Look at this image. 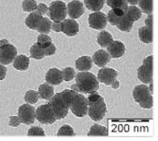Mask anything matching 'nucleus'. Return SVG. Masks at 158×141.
Here are the masks:
<instances>
[{"label": "nucleus", "instance_id": "obj_30", "mask_svg": "<svg viewBox=\"0 0 158 141\" xmlns=\"http://www.w3.org/2000/svg\"><path fill=\"white\" fill-rule=\"evenodd\" d=\"M51 26H52L51 21H50L48 18L43 17L36 30L40 33L48 34L50 33V30L51 29Z\"/></svg>", "mask_w": 158, "mask_h": 141}, {"label": "nucleus", "instance_id": "obj_10", "mask_svg": "<svg viewBox=\"0 0 158 141\" xmlns=\"http://www.w3.org/2000/svg\"><path fill=\"white\" fill-rule=\"evenodd\" d=\"M18 113L21 123L28 125L34 123L36 119V110L33 106L24 104L19 108Z\"/></svg>", "mask_w": 158, "mask_h": 141}, {"label": "nucleus", "instance_id": "obj_49", "mask_svg": "<svg viewBox=\"0 0 158 141\" xmlns=\"http://www.w3.org/2000/svg\"><path fill=\"white\" fill-rule=\"evenodd\" d=\"M149 88V90H150V92H151V94L153 93V82H151L150 83V86Z\"/></svg>", "mask_w": 158, "mask_h": 141}, {"label": "nucleus", "instance_id": "obj_45", "mask_svg": "<svg viewBox=\"0 0 158 141\" xmlns=\"http://www.w3.org/2000/svg\"><path fill=\"white\" fill-rule=\"evenodd\" d=\"M6 68L4 66L0 65V80L5 79L6 75Z\"/></svg>", "mask_w": 158, "mask_h": 141}, {"label": "nucleus", "instance_id": "obj_37", "mask_svg": "<svg viewBox=\"0 0 158 141\" xmlns=\"http://www.w3.org/2000/svg\"><path fill=\"white\" fill-rule=\"evenodd\" d=\"M106 17L109 22L112 25H117L119 21H120L121 18H122V17L118 16V15H117L112 9L109 12L108 16Z\"/></svg>", "mask_w": 158, "mask_h": 141}, {"label": "nucleus", "instance_id": "obj_35", "mask_svg": "<svg viewBox=\"0 0 158 141\" xmlns=\"http://www.w3.org/2000/svg\"><path fill=\"white\" fill-rule=\"evenodd\" d=\"M37 3L35 0H24L23 3V9L25 12H33L37 9Z\"/></svg>", "mask_w": 158, "mask_h": 141}, {"label": "nucleus", "instance_id": "obj_22", "mask_svg": "<svg viewBox=\"0 0 158 141\" xmlns=\"http://www.w3.org/2000/svg\"><path fill=\"white\" fill-rule=\"evenodd\" d=\"M139 36L142 42L150 44L153 42L152 29L147 26H143L139 30Z\"/></svg>", "mask_w": 158, "mask_h": 141}, {"label": "nucleus", "instance_id": "obj_36", "mask_svg": "<svg viewBox=\"0 0 158 141\" xmlns=\"http://www.w3.org/2000/svg\"><path fill=\"white\" fill-rule=\"evenodd\" d=\"M63 80L66 82L71 81L75 76V71L71 67H67L62 70Z\"/></svg>", "mask_w": 158, "mask_h": 141}, {"label": "nucleus", "instance_id": "obj_14", "mask_svg": "<svg viewBox=\"0 0 158 141\" xmlns=\"http://www.w3.org/2000/svg\"><path fill=\"white\" fill-rule=\"evenodd\" d=\"M67 10L69 16L74 19L78 18L85 13L83 4L78 0L70 2L67 6Z\"/></svg>", "mask_w": 158, "mask_h": 141}, {"label": "nucleus", "instance_id": "obj_17", "mask_svg": "<svg viewBox=\"0 0 158 141\" xmlns=\"http://www.w3.org/2000/svg\"><path fill=\"white\" fill-rule=\"evenodd\" d=\"M108 51L112 58H119L125 54V46L121 42L113 41L108 46Z\"/></svg>", "mask_w": 158, "mask_h": 141}, {"label": "nucleus", "instance_id": "obj_38", "mask_svg": "<svg viewBox=\"0 0 158 141\" xmlns=\"http://www.w3.org/2000/svg\"><path fill=\"white\" fill-rule=\"evenodd\" d=\"M29 136H46L44 130L40 127L32 126L29 129L28 133Z\"/></svg>", "mask_w": 158, "mask_h": 141}, {"label": "nucleus", "instance_id": "obj_29", "mask_svg": "<svg viewBox=\"0 0 158 141\" xmlns=\"http://www.w3.org/2000/svg\"><path fill=\"white\" fill-rule=\"evenodd\" d=\"M133 22L131 21L125 15L122 17L120 21L117 25V28L121 31L129 32L133 27Z\"/></svg>", "mask_w": 158, "mask_h": 141}, {"label": "nucleus", "instance_id": "obj_44", "mask_svg": "<svg viewBox=\"0 0 158 141\" xmlns=\"http://www.w3.org/2000/svg\"><path fill=\"white\" fill-rule=\"evenodd\" d=\"M146 26L152 29L153 28V16L152 14H149V16L146 19Z\"/></svg>", "mask_w": 158, "mask_h": 141}, {"label": "nucleus", "instance_id": "obj_34", "mask_svg": "<svg viewBox=\"0 0 158 141\" xmlns=\"http://www.w3.org/2000/svg\"><path fill=\"white\" fill-rule=\"evenodd\" d=\"M73 129L69 125H64L59 130L57 134L58 136H73L74 135Z\"/></svg>", "mask_w": 158, "mask_h": 141}, {"label": "nucleus", "instance_id": "obj_1", "mask_svg": "<svg viewBox=\"0 0 158 141\" xmlns=\"http://www.w3.org/2000/svg\"><path fill=\"white\" fill-rule=\"evenodd\" d=\"M75 81L80 92L83 94H92L99 88V83L96 76L89 72L82 71L77 74Z\"/></svg>", "mask_w": 158, "mask_h": 141}, {"label": "nucleus", "instance_id": "obj_6", "mask_svg": "<svg viewBox=\"0 0 158 141\" xmlns=\"http://www.w3.org/2000/svg\"><path fill=\"white\" fill-rule=\"evenodd\" d=\"M106 112V106L102 96L95 102L89 103L87 113L92 120L94 121L102 120L105 115Z\"/></svg>", "mask_w": 158, "mask_h": 141}, {"label": "nucleus", "instance_id": "obj_18", "mask_svg": "<svg viewBox=\"0 0 158 141\" xmlns=\"http://www.w3.org/2000/svg\"><path fill=\"white\" fill-rule=\"evenodd\" d=\"M111 56L107 52L103 50H98L93 56V60L99 67H104L110 62Z\"/></svg>", "mask_w": 158, "mask_h": 141}, {"label": "nucleus", "instance_id": "obj_24", "mask_svg": "<svg viewBox=\"0 0 158 141\" xmlns=\"http://www.w3.org/2000/svg\"><path fill=\"white\" fill-rule=\"evenodd\" d=\"M113 42L112 36L108 32L103 30L98 34L97 42L103 48L108 46Z\"/></svg>", "mask_w": 158, "mask_h": 141}, {"label": "nucleus", "instance_id": "obj_19", "mask_svg": "<svg viewBox=\"0 0 158 141\" xmlns=\"http://www.w3.org/2000/svg\"><path fill=\"white\" fill-rule=\"evenodd\" d=\"M43 17L37 12L31 13L25 20V24L31 29L36 30Z\"/></svg>", "mask_w": 158, "mask_h": 141}, {"label": "nucleus", "instance_id": "obj_8", "mask_svg": "<svg viewBox=\"0 0 158 141\" xmlns=\"http://www.w3.org/2000/svg\"><path fill=\"white\" fill-rule=\"evenodd\" d=\"M67 12L65 3L61 1H56L50 4L48 15L54 22H60L66 17Z\"/></svg>", "mask_w": 158, "mask_h": 141}, {"label": "nucleus", "instance_id": "obj_47", "mask_svg": "<svg viewBox=\"0 0 158 141\" xmlns=\"http://www.w3.org/2000/svg\"><path fill=\"white\" fill-rule=\"evenodd\" d=\"M71 88L72 90H73V91H74L77 92H78H78H80L79 88L78 87L77 85L76 84H73V85L71 86Z\"/></svg>", "mask_w": 158, "mask_h": 141}, {"label": "nucleus", "instance_id": "obj_5", "mask_svg": "<svg viewBox=\"0 0 158 141\" xmlns=\"http://www.w3.org/2000/svg\"><path fill=\"white\" fill-rule=\"evenodd\" d=\"M153 56L145 58L143 64L137 70V76L142 83L149 84L152 82Z\"/></svg>", "mask_w": 158, "mask_h": 141}, {"label": "nucleus", "instance_id": "obj_25", "mask_svg": "<svg viewBox=\"0 0 158 141\" xmlns=\"http://www.w3.org/2000/svg\"><path fill=\"white\" fill-rule=\"evenodd\" d=\"M125 16L129 18L132 22L137 21L142 17V11L140 9L135 6H131L128 7L127 11L125 12Z\"/></svg>", "mask_w": 158, "mask_h": 141}, {"label": "nucleus", "instance_id": "obj_28", "mask_svg": "<svg viewBox=\"0 0 158 141\" xmlns=\"http://www.w3.org/2000/svg\"><path fill=\"white\" fill-rule=\"evenodd\" d=\"M31 57L36 60H40L45 56L44 50L40 46L38 45V43H35L31 48L30 50Z\"/></svg>", "mask_w": 158, "mask_h": 141}, {"label": "nucleus", "instance_id": "obj_48", "mask_svg": "<svg viewBox=\"0 0 158 141\" xmlns=\"http://www.w3.org/2000/svg\"><path fill=\"white\" fill-rule=\"evenodd\" d=\"M140 0H127V2L131 5H136L139 3Z\"/></svg>", "mask_w": 158, "mask_h": 141}, {"label": "nucleus", "instance_id": "obj_31", "mask_svg": "<svg viewBox=\"0 0 158 141\" xmlns=\"http://www.w3.org/2000/svg\"><path fill=\"white\" fill-rule=\"evenodd\" d=\"M139 6L142 9L143 12L151 14L153 9V0H140Z\"/></svg>", "mask_w": 158, "mask_h": 141}, {"label": "nucleus", "instance_id": "obj_26", "mask_svg": "<svg viewBox=\"0 0 158 141\" xmlns=\"http://www.w3.org/2000/svg\"><path fill=\"white\" fill-rule=\"evenodd\" d=\"M88 136H108V129L103 126L95 125L92 126L89 133L87 134Z\"/></svg>", "mask_w": 158, "mask_h": 141}, {"label": "nucleus", "instance_id": "obj_13", "mask_svg": "<svg viewBox=\"0 0 158 141\" xmlns=\"http://www.w3.org/2000/svg\"><path fill=\"white\" fill-rule=\"evenodd\" d=\"M106 3L118 16H124L128 7L127 0H106Z\"/></svg>", "mask_w": 158, "mask_h": 141}, {"label": "nucleus", "instance_id": "obj_20", "mask_svg": "<svg viewBox=\"0 0 158 141\" xmlns=\"http://www.w3.org/2000/svg\"><path fill=\"white\" fill-rule=\"evenodd\" d=\"M38 94L39 97L43 99L50 100L54 95V87L48 83L43 84L39 88Z\"/></svg>", "mask_w": 158, "mask_h": 141}, {"label": "nucleus", "instance_id": "obj_2", "mask_svg": "<svg viewBox=\"0 0 158 141\" xmlns=\"http://www.w3.org/2000/svg\"><path fill=\"white\" fill-rule=\"evenodd\" d=\"M133 96L142 108L150 109L152 107L153 98L147 86L143 84L136 86L133 90Z\"/></svg>", "mask_w": 158, "mask_h": 141}, {"label": "nucleus", "instance_id": "obj_12", "mask_svg": "<svg viewBox=\"0 0 158 141\" xmlns=\"http://www.w3.org/2000/svg\"><path fill=\"white\" fill-rule=\"evenodd\" d=\"M117 75V72L112 68H103L98 71L97 78L100 82L109 86L116 79Z\"/></svg>", "mask_w": 158, "mask_h": 141}, {"label": "nucleus", "instance_id": "obj_9", "mask_svg": "<svg viewBox=\"0 0 158 141\" xmlns=\"http://www.w3.org/2000/svg\"><path fill=\"white\" fill-rule=\"evenodd\" d=\"M89 103L87 99L82 94H78L71 104V111L78 117H83L87 114Z\"/></svg>", "mask_w": 158, "mask_h": 141}, {"label": "nucleus", "instance_id": "obj_7", "mask_svg": "<svg viewBox=\"0 0 158 141\" xmlns=\"http://www.w3.org/2000/svg\"><path fill=\"white\" fill-rule=\"evenodd\" d=\"M36 118L42 124L51 125L56 120L54 112L50 104L40 106L36 110Z\"/></svg>", "mask_w": 158, "mask_h": 141}, {"label": "nucleus", "instance_id": "obj_46", "mask_svg": "<svg viewBox=\"0 0 158 141\" xmlns=\"http://www.w3.org/2000/svg\"><path fill=\"white\" fill-rule=\"evenodd\" d=\"M111 86L113 88H114V89H117V88H118V87H119V85H120V84H119V82L116 80V79H115L113 82L112 83H111Z\"/></svg>", "mask_w": 158, "mask_h": 141}, {"label": "nucleus", "instance_id": "obj_42", "mask_svg": "<svg viewBox=\"0 0 158 141\" xmlns=\"http://www.w3.org/2000/svg\"><path fill=\"white\" fill-rule=\"evenodd\" d=\"M36 10H37L36 11L37 12L43 16L46 14L48 11V8L44 4H40L38 5Z\"/></svg>", "mask_w": 158, "mask_h": 141}, {"label": "nucleus", "instance_id": "obj_23", "mask_svg": "<svg viewBox=\"0 0 158 141\" xmlns=\"http://www.w3.org/2000/svg\"><path fill=\"white\" fill-rule=\"evenodd\" d=\"M29 58L24 54L17 56L13 62V66L17 70H27L29 67Z\"/></svg>", "mask_w": 158, "mask_h": 141}, {"label": "nucleus", "instance_id": "obj_3", "mask_svg": "<svg viewBox=\"0 0 158 141\" xmlns=\"http://www.w3.org/2000/svg\"><path fill=\"white\" fill-rule=\"evenodd\" d=\"M49 100L48 103L54 112L56 120H60L67 115L70 108L63 99L60 92L56 94Z\"/></svg>", "mask_w": 158, "mask_h": 141}, {"label": "nucleus", "instance_id": "obj_39", "mask_svg": "<svg viewBox=\"0 0 158 141\" xmlns=\"http://www.w3.org/2000/svg\"><path fill=\"white\" fill-rule=\"evenodd\" d=\"M21 122L19 117L17 116H10V121L9 125L13 127H18L20 125Z\"/></svg>", "mask_w": 158, "mask_h": 141}, {"label": "nucleus", "instance_id": "obj_15", "mask_svg": "<svg viewBox=\"0 0 158 141\" xmlns=\"http://www.w3.org/2000/svg\"><path fill=\"white\" fill-rule=\"evenodd\" d=\"M46 80L50 85L57 86L60 84L63 80L62 71L57 68L50 69L46 74Z\"/></svg>", "mask_w": 158, "mask_h": 141}, {"label": "nucleus", "instance_id": "obj_41", "mask_svg": "<svg viewBox=\"0 0 158 141\" xmlns=\"http://www.w3.org/2000/svg\"><path fill=\"white\" fill-rule=\"evenodd\" d=\"M101 97L100 94L97 92H93L92 94H90V95L88 96L87 98V100H88V103H93V102H95L97 100L99 99Z\"/></svg>", "mask_w": 158, "mask_h": 141}, {"label": "nucleus", "instance_id": "obj_40", "mask_svg": "<svg viewBox=\"0 0 158 141\" xmlns=\"http://www.w3.org/2000/svg\"><path fill=\"white\" fill-rule=\"evenodd\" d=\"M44 50V53L45 56H51L54 54L56 51V47L54 44H51V45L46 47Z\"/></svg>", "mask_w": 158, "mask_h": 141}, {"label": "nucleus", "instance_id": "obj_16", "mask_svg": "<svg viewBox=\"0 0 158 141\" xmlns=\"http://www.w3.org/2000/svg\"><path fill=\"white\" fill-rule=\"evenodd\" d=\"M62 32L70 37L76 36L79 32V25L74 20H64L62 22Z\"/></svg>", "mask_w": 158, "mask_h": 141}, {"label": "nucleus", "instance_id": "obj_32", "mask_svg": "<svg viewBox=\"0 0 158 141\" xmlns=\"http://www.w3.org/2000/svg\"><path fill=\"white\" fill-rule=\"evenodd\" d=\"M39 94L34 90H29L27 92L24 96V100L27 103L29 104L36 103L39 100Z\"/></svg>", "mask_w": 158, "mask_h": 141}, {"label": "nucleus", "instance_id": "obj_21", "mask_svg": "<svg viewBox=\"0 0 158 141\" xmlns=\"http://www.w3.org/2000/svg\"><path fill=\"white\" fill-rule=\"evenodd\" d=\"M92 60L89 56H82L77 59L75 62L76 68L81 71H87L92 67Z\"/></svg>", "mask_w": 158, "mask_h": 141}, {"label": "nucleus", "instance_id": "obj_4", "mask_svg": "<svg viewBox=\"0 0 158 141\" xmlns=\"http://www.w3.org/2000/svg\"><path fill=\"white\" fill-rule=\"evenodd\" d=\"M17 51L16 47L9 43L6 39L0 40V62L8 65L16 57Z\"/></svg>", "mask_w": 158, "mask_h": 141}, {"label": "nucleus", "instance_id": "obj_11", "mask_svg": "<svg viewBox=\"0 0 158 141\" xmlns=\"http://www.w3.org/2000/svg\"><path fill=\"white\" fill-rule=\"evenodd\" d=\"M107 17L104 13L96 12L90 14L89 17V26L93 29L101 30L107 25Z\"/></svg>", "mask_w": 158, "mask_h": 141}, {"label": "nucleus", "instance_id": "obj_27", "mask_svg": "<svg viewBox=\"0 0 158 141\" xmlns=\"http://www.w3.org/2000/svg\"><path fill=\"white\" fill-rule=\"evenodd\" d=\"M84 2L89 10L97 12L103 8L105 0H84Z\"/></svg>", "mask_w": 158, "mask_h": 141}, {"label": "nucleus", "instance_id": "obj_43", "mask_svg": "<svg viewBox=\"0 0 158 141\" xmlns=\"http://www.w3.org/2000/svg\"><path fill=\"white\" fill-rule=\"evenodd\" d=\"M51 28L56 32H60L62 31V22H54L52 24Z\"/></svg>", "mask_w": 158, "mask_h": 141}, {"label": "nucleus", "instance_id": "obj_33", "mask_svg": "<svg viewBox=\"0 0 158 141\" xmlns=\"http://www.w3.org/2000/svg\"><path fill=\"white\" fill-rule=\"evenodd\" d=\"M37 43L39 46L44 49L52 44V40L50 36L43 33L38 36Z\"/></svg>", "mask_w": 158, "mask_h": 141}]
</instances>
